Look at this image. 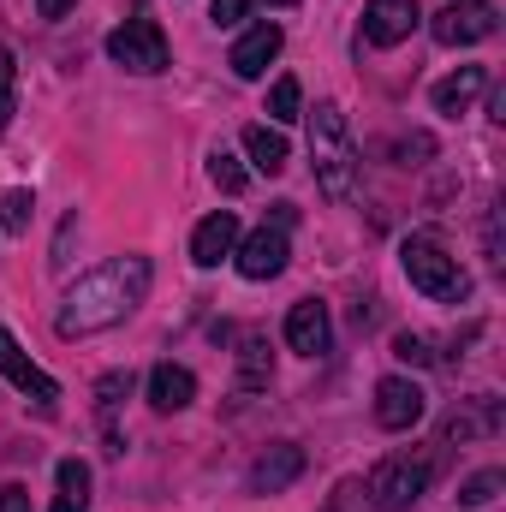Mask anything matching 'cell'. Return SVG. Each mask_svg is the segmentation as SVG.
I'll list each match as a JSON object with an SVG mask.
<instances>
[{
    "label": "cell",
    "mask_w": 506,
    "mask_h": 512,
    "mask_svg": "<svg viewBox=\"0 0 506 512\" xmlns=\"http://www.w3.org/2000/svg\"><path fill=\"white\" fill-rule=\"evenodd\" d=\"M0 512H30V489L24 483H6L0 489Z\"/></svg>",
    "instance_id": "f546056e"
},
{
    "label": "cell",
    "mask_w": 506,
    "mask_h": 512,
    "mask_svg": "<svg viewBox=\"0 0 506 512\" xmlns=\"http://www.w3.org/2000/svg\"><path fill=\"white\" fill-rule=\"evenodd\" d=\"M483 84H489V72H483V66H459L453 78H441V84H435V108L459 120V114L483 96Z\"/></svg>",
    "instance_id": "9a60e30c"
},
{
    "label": "cell",
    "mask_w": 506,
    "mask_h": 512,
    "mask_svg": "<svg viewBox=\"0 0 506 512\" xmlns=\"http://www.w3.org/2000/svg\"><path fill=\"white\" fill-rule=\"evenodd\" d=\"M0 376H6V382L18 387V393H30L36 405H54V399H60L54 376H42V370H36V364H30L24 352H18V340H12L6 328H0Z\"/></svg>",
    "instance_id": "8fae6325"
},
{
    "label": "cell",
    "mask_w": 506,
    "mask_h": 512,
    "mask_svg": "<svg viewBox=\"0 0 506 512\" xmlns=\"http://www.w3.org/2000/svg\"><path fill=\"white\" fill-rule=\"evenodd\" d=\"M209 179H215L227 197H239V191L251 185V173H245V167H239V155H227V149H215V155H209Z\"/></svg>",
    "instance_id": "44dd1931"
},
{
    "label": "cell",
    "mask_w": 506,
    "mask_h": 512,
    "mask_svg": "<svg viewBox=\"0 0 506 512\" xmlns=\"http://www.w3.org/2000/svg\"><path fill=\"white\" fill-rule=\"evenodd\" d=\"M298 102H304L298 78H274V90H268V120H298Z\"/></svg>",
    "instance_id": "7402d4cb"
},
{
    "label": "cell",
    "mask_w": 506,
    "mask_h": 512,
    "mask_svg": "<svg viewBox=\"0 0 506 512\" xmlns=\"http://www.w3.org/2000/svg\"><path fill=\"white\" fill-rule=\"evenodd\" d=\"M495 423H501L495 399H477V411H453V417H447L441 441H471V435H495Z\"/></svg>",
    "instance_id": "ac0fdd59"
},
{
    "label": "cell",
    "mask_w": 506,
    "mask_h": 512,
    "mask_svg": "<svg viewBox=\"0 0 506 512\" xmlns=\"http://www.w3.org/2000/svg\"><path fill=\"white\" fill-rule=\"evenodd\" d=\"M30 209H36L30 191H6V197H0V227H6V233H24V227H30Z\"/></svg>",
    "instance_id": "603a6c76"
},
{
    "label": "cell",
    "mask_w": 506,
    "mask_h": 512,
    "mask_svg": "<svg viewBox=\"0 0 506 512\" xmlns=\"http://www.w3.org/2000/svg\"><path fill=\"white\" fill-rule=\"evenodd\" d=\"M274 382V352H268V340L262 334H245V346H239V387H268Z\"/></svg>",
    "instance_id": "e0dca14e"
},
{
    "label": "cell",
    "mask_w": 506,
    "mask_h": 512,
    "mask_svg": "<svg viewBox=\"0 0 506 512\" xmlns=\"http://www.w3.org/2000/svg\"><path fill=\"white\" fill-rule=\"evenodd\" d=\"M316 131H322L328 143H340V137H346V114H340L334 102H322V108H316Z\"/></svg>",
    "instance_id": "f1b7e54d"
},
{
    "label": "cell",
    "mask_w": 506,
    "mask_h": 512,
    "mask_svg": "<svg viewBox=\"0 0 506 512\" xmlns=\"http://www.w3.org/2000/svg\"><path fill=\"white\" fill-rule=\"evenodd\" d=\"M501 489H506V471H477V477L459 483V507H489Z\"/></svg>",
    "instance_id": "ffe728a7"
},
{
    "label": "cell",
    "mask_w": 506,
    "mask_h": 512,
    "mask_svg": "<svg viewBox=\"0 0 506 512\" xmlns=\"http://www.w3.org/2000/svg\"><path fill=\"white\" fill-rule=\"evenodd\" d=\"M126 393H131V370H114V376H102V382H96V405H102V423L114 417V405H120Z\"/></svg>",
    "instance_id": "d4e9b609"
},
{
    "label": "cell",
    "mask_w": 506,
    "mask_h": 512,
    "mask_svg": "<svg viewBox=\"0 0 506 512\" xmlns=\"http://www.w3.org/2000/svg\"><path fill=\"white\" fill-rule=\"evenodd\" d=\"M405 274H411V286L423 292V298H435V304H465L471 298V274L459 268V256H447L429 233H417V239H405Z\"/></svg>",
    "instance_id": "7a4b0ae2"
},
{
    "label": "cell",
    "mask_w": 506,
    "mask_h": 512,
    "mask_svg": "<svg viewBox=\"0 0 506 512\" xmlns=\"http://www.w3.org/2000/svg\"><path fill=\"white\" fill-rule=\"evenodd\" d=\"M322 191L328 197H346L352 191V161H322Z\"/></svg>",
    "instance_id": "484cf974"
},
{
    "label": "cell",
    "mask_w": 506,
    "mask_h": 512,
    "mask_svg": "<svg viewBox=\"0 0 506 512\" xmlns=\"http://www.w3.org/2000/svg\"><path fill=\"white\" fill-rule=\"evenodd\" d=\"M393 358H405V364H429L435 352H429L423 334H399V340H393Z\"/></svg>",
    "instance_id": "4316f807"
},
{
    "label": "cell",
    "mask_w": 506,
    "mask_h": 512,
    "mask_svg": "<svg viewBox=\"0 0 506 512\" xmlns=\"http://www.w3.org/2000/svg\"><path fill=\"white\" fill-rule=\"evenodd\" d=\"M233 251H239L233 262H239V274H245V280H274V274L286 268L292 245H286V227H268V221H262L251 239H239Z\"/></svg>",
    "instance_id": "8992f818"
},
{
    "label": "cell",
    "mask_w": 506,
    "mask_h": 512,
    "mask_svg": "<svg viewBox=\"0 0 506 512\" xmlns=\"http://www.w3.org/2000/svg\"><path fill=\"white\" fill-rule=\"evenodd\" d=\"M72 6H78V0H36V12H42V18H66Z\"/></svg>",
    "instance_id": "1f68e13d"
},
{
    "label": "cell",
    "mask_w": 506,
    "mask_h": 512,
    "mask_svg": "<svg viewBox=\"0 0 506 512\" xmlns=\"http://www.w3.org/2000/svg\"><path fill=\"white\" fill-rule=\"evenodd\" d=\"M280 42H286V30H280L274 18H262V24H251V30L239 36V48H233V60H227V66H233L239 78H262V72H268V60L280 54Z\"/></svg>",
    "instance_id": "7c38bea8"
},
{
    "label": "cell",
    "mask_w": 506,
    "mask_h": 512,
    "mask_svg": "<svg viewBox=\"0 0 506 512\" xmlns=\"http://www.w3.org/2000/svg\"><path fill=\"white\" fill-rule=\"evenodd\" d=\"M429 149H435V143H429V137H423V131H417V137H405V143H399V155H405V161H411V155H429Z\"/></svg>",
    "instance_id": "4dcf8cb0"
},
{
    "label": "cell",
    "mask_w": 506,
    "mask_h": 512,
    "mask_svg": "<svg viewBox=\"0 0 506 512\" xmlns=\"http://www.w3.org/2000/svg\"><path fill=\"white\" fill-rule=\"evenodd\" d=\"M495 24H501V18H495V6H489V0H453L447 12H435V24H429V30H435V42H441V48H465V42L495 36Z\"/></svg>",
    "instance_id": "5b68a950"
},
{
    "label": "cell",
    "mask_w": 506,
    "mask_h": 512,
    "mask_svg": "<svg viewBox=\"0 0 506 512\" xmlns=\"http://www.w3.org/2000/svg\"><path fill=\"white\" fill-rule=\"evenodd\" d=\"M108 60L126 66V72H161L167 66V36L155 18H126L114 36H108Z\"/></svg>",
    "instance_id": "277c9868"
},
{
    "label": "cell",
    "mask_w": 506,
    "mask_h": 512,
    "mask_svg": "<svg viewBox=\"0 0 506 512\" xmlns=\"http://www.w3.org/2000/svg\"><path fill=\"white\" fill-rule=\"evenodd\" d=\"M423 411H429V393L411 382V376H387L376 387V423L381 429H411V423H423Z\"/></svg>",
    "instance_id": "9c48e42d"
},
{
    "label": "cell",
    "mask_w": 506,
    "mask_h": 512,
    "mask_svg": "<svg viewBox=\"0 0 506 512\" xmlns=\"http://www.w3.org/2000/svg\"><path fill=\"white\" fill-rule=\"evenodd\" d=\"M143 292H149V262H143V256H114V262H102L96 274H84V280L66 292L54 328H60L66 340L102 334V328L126 322L131 310L143 304Z\"/></svg>",
    "instance_id": "6da1fadb"
},
{
    "label": "cell",
    "mask_w": 506,
    "mask_h": 512,
    "mask_svg": "<svg viewBox=\"0 0 506 512\" xmlns=\"http://www.w3.org/2000/svg\"><path fill=\"white\" fill-rule=\"evenodd\" d=\"M268 6H298V0H268Z\"/></svg>",
    "instance_id": "d6a6232c"
},
{
    "label": "cell",
    "mask_w": 506,
    "mask_h": 512,
    "mask_svg": "<svg viewBox=\"0 0 506 512\" xmlns=\"http://www.w3.org/2000/svg\"><path fill=\"white\" fill-rule=\"evenodd\" d=\"M54 512H90V465L84 459H60V501Z\"/></svg>",
    "instance_id": "d6986e66"
},
{
    "label": "cell",
    "mask_w": 506,
    "mask_h": 512,
    "mask_svg": "<svg viewBox=\"0 0 506 512\" xmlns=\"http://www.w3.org/2000/svg\"><path fill=\"white\" fill-rule=\"evenodd\" d=\"M298 477H304V447L280 441V447H268L251 465V495H280V489H292Z\"/></svg>",
    "instance_id": "30bf717a"
},
{
    "label": "cell",
    "mask_w": 506,
    "mask_h": 512,
    "mask_svg": "<svg viewBox=\"0 0 506 512\" xmlns=\"http://www.w3.org/2000/svg\"><path fill=\"white\" fill-rule=\"evenodd\" d=\"M328 340H334L328 304H322V298H298V304L286 310V346H292V352H304V358H322V352H328Z\"/></svg>",
    "instance_id": "ba28073f"
},
{
    "label": "cell",
    "mask_w": 506,
    "mask_h": 512,
    "mask_svg": "<svg viewBox=\"0 0 506 512\" xmlns=\"http://www.w3.org/2000/svg\"><path fill=\"white\" fill-rule=\"evenodd\" d=\"M245 155H251V167L256 173H286V161H292V143L280 137V131H268V126H251L245 131Z\"/></svg>",
    "instance_id": "2e32d148"
},
{
    "label": "cell",
    "mask_w": 506,
    "mask_h": 512,
    "mask_svg": "<svg viewBox=\"0 0 506 512\" xmlns=\"http://www.w3.org/2000/svg\"><path fill=\"white\" fill-rule=\"evenodd\" d=\"M429 477H435V459L417 453V447H405V453H387L376 471H370L364 495H370V507L376 512H405L423 489H429Z\"/></svg>",
    "instance_id": "3957f363"
},
{
    "label": "cell",
    "mask_w": 506,
    "mask_h": 512,
    "mask_svg": "<svg viewBox=\"0 0 506 512\" xmlns=\"http://www.w3.org/2000/svg\"><path fill=\"white\" fill-rule=\"evenodd\" d=\"M417 18H423L417 0H370L364 6V42L370 48H399L417 30Z\"/></svg>",
    "instance_id": "52a82bcc"
},
{
    "label": "cell",
    "mask_w": 506,
    "mask_h": 512,
    "mask_svg": "<svg viewBox=\"0 0 506 512\" xmlns=\"http://www.w3.org/2000/svg\"><path fill=\"white\" fill-rule=\"evenodd\" d=\"M239 245V215L233 209H215L209 221H197V233H191V262L197 268H215L221 256H233Z\"/></svg>",
    "instance_id": "4fadbf2b"
},
{
    "label": "cell",
    "mask_w": 506,
    "mask_h": 512,
    "mask_svg": "<svg viewBox=\"0 0 506 512\" xmlns=\"http://www.w3.org/2000/svg\"><path fill=\"white\" fill-rule=\"evenodd\" d=\"M197 399V376L185 364H155L149 370V405L155 411H185Z\"/></svg>",
    "instance_id": "5bb4252c"
},
{
    "label": "cell",
    "mask_w": 506,
    "mask_h": 512,
    "mask_svg": "<svg viewBox=\"0 0 506 512\" xmlns=\"http://www.w3.org/2000/svg\"><path fill=\"white\" fill-rule=\"evenodd\" d=\"M12 102H18V60L12 48H0V131L12 126Z\"/></svg>",
    "instance_id": "cb8c5ba5"
},
{
    "label": "cell",
    "mask_w": 506,
    "mask_h": 512,
    "mask_svg": "<svg viewBox=\"0 0 506 512\" xmlns=\"http://www.w3.org/2000/svg\"><path fill=\"white\" fill-rule=\"evenodd\" d=\"M245 12H251V0H209V18H215L221 30H233V24H245Z\"/></svg>",
    "instance_id": "83f0119b"
}]
</instances>
